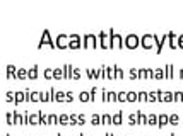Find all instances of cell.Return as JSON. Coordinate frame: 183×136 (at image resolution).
Instances as JSON below:
<instances>
[{
  "label": "cell",
  "mask_w": 183,
  "mask_h": 136,
  "mask_svg": "<svg viewBox=\"0 0 183 136\" xmlns=\"http://www.w3.org/2000/svg\"><path fill=\"white\" fill-rule=\"evenodd\" d=\"M14 123L16 124H24V117L19 114L17 110H14Z\"/></svg>",
  "instance_id": "22"
},
{
  "label": "cell",
  "mask_w": 183,
  "mask_h": 136,
  "mask_svg": "<svg viewBox=\"0 0 183 136\" xmlns=\"http://www.w3.org/2000/svg\"><path fill=\"white\" fill-rule=\"evenodd\" d=\"M140 46V38L137 36V34H128L125 38V48H128V49H135V48Z\"/></svg>",
  "instance_id": "4"
},
{
  "label": "cell",
  "mask_w": 183,
  "mask_h": 136,
  "mask_svg": "<svg viewBox=\"0 0 183 136\" xmlns=\"http://www.w3.org/2000/svg\"><path fill=\"white\" fill-rule=\"evenodd\" d=\"M123 46H125V39L113 29H109V49H123Z\"/></svg>",
  "instance_id": "1"
},
{
  "label": "cell",
  "mask_w": 183,
  "mask_h": 136,
  "mask_svg": "<svg viewBox=\"0 0 183 136\" xmlns=\"http://www.w3.org/2000/svg\"><path fill=\"white\" fill-rule=\"evenodd\" d=\"M72 78H74V66L69 63L63 66V80H72Z\"/></svg>",
  "instance_id": "8"
},
{
  "label": "cell",
  "mask_w": 183,
  "mask_h": 136,
  "mask_svg": "<svg viewBox=\"0 0 183 136\" xmlns=\"http://www.w3.org/2000/svg\"><path fill=\"white\" fill-rule=\"evenodd\" d=\"M7 136H10V134H7Z\"/></svg>",
  "instance_id": "51"
},
{
  "label": "cell",
  "mask_w": 183,
  "mask_h": 136,
  "mask_svg": "<svg viewBox=\"0 0 183 136\" xmlns=\"http://www.w3.org/2000/svg\"><path fill=\"white\" fill-rule=\"evenodd\" d=\"M91 124H92V126H99V124H101V116L92 114V117H91Z\"/></svg>",
  "instance_id": "25"
},
{
  "label": "cell",
  "mask_w": 183,
  "mask_h": 136,
  "mask_svg": "<svg viewBox=\"0 0 183 136\" xmlns=\"http://www.w3.org/2000/svg\"><path fill=\"white\" fill-rule=\"evenodd\" d=\"M65 93H67V102H72V100H74V93L70 92V90H69V92H65Z\"/></svg>",
  "instance_id": "40"
},
{
  "label": "cell",
  "mask_w": 183,
  "mask_h": 136,
  "mask_svg": "<svg viewBox=\"0 0 183 136\" xmlns=\"http://www.w3.org/2000/svg\"><path fill=\"white\" fill-rule=\"evenodd\" d=\"M69 121H70V117L67 114H62V116H58V124H63V126H69Z\"/></svg>",
  "instance_id": "20"
},
{
  "label": "cell",
  "mask_w": 183,
  "mask_h": 136,
  "mask_svg": "<svg viewBox=\"0 0 183 136\" xmlns=\"http://www.w3.org/2000/svg\"><path fill=\"white\" fill-rule=\"evenodd\" d=\"M69 41H70V38L67 34H60L57 38V41H55V44H57L58 49H67L69 48Z\"/></svg>",
  "instance_id": "6"
},
{
  "label": "cell",
  "mask_w": 183,
  "mask_h": 136,
  "mask_svg": "<svg viewBox=\"0 0 183 136\" xmlns=\"http://www.w3.org/2000/svg\"><path fill=\"white\" fill-rule=\"evenodd\" d=\"M79 100L81 102H91V92H81L79 93Z\"/></svg>",
  "instance_id": "16"
},
{
  "label": "cell",
  "mask_w": 183,
  "mask_h": 136,
  "mask_svg": "<svg viewBox=\"0 0 183 136\" xmlns=\"http://www.w3.org/2000/svg\"><path fill=\"white\" fill-rule=\"evenodd\" d=\"M99 46L103 48V49H108L109 48V41H108V32H105V31H103V32H99Z\"/></svg>",
  "instance_id": "10"
},
{
  "label": "cell",
  "mask_w": 183,
  "mask_h": 136,
  "mask_svg": "<svg viewBox=\"0 0 183 136\" xmlns=\"http://www.w3.org/2000/svg\"><path fill=\"white\" fill-rule=\"evenodd\" d=\"M81 136H84V134H81Z\"/></svg>",
  "instance_id": "53"
},
{
  "label": "cell",
  "mask_w": 183,
  "mask_h": 136,
  "mask_svg": "<svg viewBox=\"0 0 183 136\" xmlns=\"http://www.w3.org/2000/svg\"><path fill=\"white\" fill-rule=\"evenodd\" d=\"M111 121H113V116H109V114L101 116V124H111Z\"/></svg>",
  "instance_id": "24"
},
{
  "label": "cell",
  "mask_w": 183,
  "mask_h": 136,
  "mask_svg": "<svg viewBox=\"0 0 183 136\" xmlns=\"http://www.w3.org/2000/svg\"><path fill=\"white\" fill-rule=\"evenodd\" d=\"M118 102H127V92H120V93H118Z\"/></svg>",
  "instance_id": "32"
},
{
  "label": "cell",
  "mask_w": 183,
  "mask_h": 136,
  "mask_svg": "<svg viewBox=\"0 0 183 136\" xmlns=\"http://www.w3.org/2000/svg\"><path fill=\"white\" fill-rule=\"evenodd\" d=\"M43 75H45L46 80H52V78H53V68H46V70L43 72Z\"/></svg>",
  "instance_id": "27"
},
{
  "label": "cell",
  "mask_w": 183,
  "mask_h": 136,
  "mask_svg": "<svg viewBox=\"0 0 183 136\" xmlns=\"http://www.w3.org/2000/svg\"><path fill=\"white\" fill-rule=\"evenodd\" d=\"M130 78H132V80H135V78H139V72H137L135 68H132V70H130Z\"/></svg>",
  "instance_id": "33"
},
{
  "label": "cell",
  "mask_w": 183,
  "mask_h": 136,
  "mask_svg": "<svg viewBox=\"0 0 183 136\" xmlns=\"http://www.w3.org/2000/svg\"><path fill=\"white\" fill-rule=\"evenodd\" d=\"M163 99H164V100H171L173 97H171V93H170V92H166V93H164V97H163Z\"/></svg>",
  "instance_id": "45"
},
{
  "label": "cell",
  "mask_w": 183,
  "mask_h": 136,
  "mask_svg": "<svg viewBox=\"0 0 183 136\" xmlns=\"http://www.w3.org/2000/svg\"><path fill=\"white\" fill-rule=\"evenodd\" d=\"M154 76H156V78H163V72L161 70H157V72L154 73Z\"/></svg>",
  "instance_id": "47"
},
{
  "label": "cell",
  "mask_w": 183,
  "mask_h": 136,
  "mask_svg": "<svg viewBox=\"0 0 183 136\" xmlns=\"http://www.w3.org/2000/svg\"><path fill=\"white\" fill-rule=\"evenodd\" d=\"M106 80H117V66H105Z\"/></svg>",
  "instance_id": "9"
},
{
  "label": "cell",
  "mask_w": 183,
  "mask_h": 136,
  "mask_svg": "<svg viewBox=\"0 0 183 136\" xmlns=\"http://www.w3.org/2000/svg\"><path fill=\"white\" fill-rule=\"evenodd\" d=\"M81 78V72H79V68H74V78L72 80H79Z\"/></svg>",
  "instance_id": "37"
},
{
  "label": "cell",
  "mask_w": 183,
  "mask_h": 136,
  "mask_svg": "<svg viewBox=\"0 0 183 136\" xmlns=\"http://www.w3.org/2000/svg\"><path fill=\"white\" fill-rule=\"evenodd\" d=\"M70 124H77V116H75V114L70 116Z\"/></svg>",
  "instance_id": "42"
},
{
  "label": "cell",
  "mask_w": 183,
  "mask_h": 136,
  "mask_svg": "<svg viewBox=\"0 0 183 136\" xmlns=\"http://www.w3.org/2000/svg\"><path fill=\"white\" fill-rule=\"evenodd\" d=\"M166 76H168V78L171 76V66H166Z\"/></svg>",
  "instance_id": "48"
},
{
  "label": "cell",
  "mask_w": 183,
  "mask_h": 136,
  "mask_svg": "<svg viewBox=\"0 0 183 136\" xmlns=\"http://www.w3.org/2000/svg\"><path fill=\"white\" fill-rule=\"evenodd\" d=\"M137 116H139V123L140 124H147V117H145V116H142L140 112H137Z\"/></svg>",
  "instance_id": "35"
},
{
  "label": "cell",
  "mask_w": 183,
  "mask_h": 136,
  "mask_svg": "<svg viewBox=\"0 0 183 136\" xmlns=\"http://www.w3.org/2000/svg\"><path fill=\"white\" fill-rule=\"evenodd\" d=\"M39 121H41V114H31L27 116V124H33V126H36V124H39Z\"/></svg>",
  "instance_id": "11"
},
{
  "label": "cell",
  "mask_w": 183,
  "mask_h": 136,
  "mask_svg": "<svg viewBox=\"0 0 183 136\" xmlns=\"http://www.w3.org/2000/svg\"><path fill=\"white\" fill-rule=\"evenodd\" d=\"M147 93H145V92H139V100H147Z\"/></svg>",
  "instance_id": "39"
},
{
  "label": "cell",
  "mask_w": 183,
  "mask_h": 136,
  "mask_svg": "<svg viewBox=\"0 0 183 136\" xmlns=\"http://www.w3.org/2000/svg\"><path fill=\"white\" fill-rule=\"evenodd\" d=\"M16 78H17V80H24V78H27V70H26V68H19L17 73H16Z\"/></svg>",
  "instance_id": "14"
},
{
  "label": "cell",
  "mask_w": 183,
  "mask_h": 136,
  "mask_svg": "<svg viewBox=\"0 0 183 136\" xmlns=\"http://www.w3.org/2000/svg\"><path fill=\"white\" fill-rule=\"evenodd\" d=\"M156 93H149V99H147V100H151V102H154V100H156Z\"/></svg>",
  "instance_id": "44"
},
{
  "label": "cell",
  "mask_w": 183,
  "mask_h": 136,
  "mask_svg": "<svg viewBox=\"0 0 183 136\" xmlns=\"http://www.w3.org/2000/svg\"><path fill=\"white\" fill-rule=\"evenodd\" d=\"M96 92H98V89H96V87H92V89H91V102L96 100Z\"/></svg>",
  "instance_id": "36"
},
{
  "label": "cell",
  "mask_w": 183,
  "mask_h": 136,
  "mask_svg": "<svg viewBox=\"0 0 183 136\" xmlns=\"http://www.w3.org/2000/svg\"><path fill=\"white\" fill-rule=\"evenodd\" d=\"M170 123L171 124H178V116H174V114L170 116Z\"/></svg>",
  "instance_id": "38"
},
{
  "label": "cell",
  "mask_w": 183,
  "mask_h": 136,
  "mask_svg": "<svg viewBox=\"0 0 183 136\" xmlns=\"http://www.w3.org/2000/svg\"><path fill=\"white\" fill-rule=\"evenodd\" d=\"M135 100H139V93L127 92V102H135Z\"/></svg>",
  "instance_id": "21"
},
{
  "label": "cell",
  "mask_w": 183,
  "mask_h": 136,
  "mask_svg": "<svg viewBox=\"0 0 183 136\" xmlns=\"http://www.w3.org/2000/svg\"><path fill=\"white\" fill-rule=\"evenodd\" d=\"M69 38H70L69 49H79V48H82V41H81V36H79V34H72Z\"/></svg>",
  "instance_id": "5"
},
{
  "label": "cell",
  "mask_w": 183,
  "mask_h": 136,
  "mask_svg": "<svg viewBox=\"0 0 183 136\" xmlns=\"http://www.w3.org/2000/svg\"><path fill=\"white\" fill-rule=\"evenodd\" d=\"M105 102H118V93L117 92H106V100Z\"/></svg>",
  "instance_id": "17"
},
{
  "label": "cell",
  "mask_w": 183,
  "mask_h": 136,
  "mask_svg": "<svg viewBox=\"0 0 183 136\" xmlns=\"http://www.w3.org/2000/svg\"><path fill=\"white\" fill-rule=\"evenodd\" d=\"M117 78H123V70L117 66Z\"/></svg>",
  "instance_id": "41"
},
{
  "label": "cell",
  "mask_w": 183,
  "mask_h": 136,
  "mask_svg": "<svg viewBox=\"0 0 183 136\" xmlns=\"http://www.w3.org/2000/svg\"><path fill=\"white\" fill-rule=\"evenodd\" d=\"M122 121H123V112L120 110L118 114L113 116V121H111V124H115V126H120V124H122Z\"/></svg>",
  "instance_id": "13"
},
{
  "label": "cell",
  "mask_w": 183,
  "mask_h": 136,
  "mask_svg": "<svg viewBox=\"0 0 183 136\" xmlns=\"http://www.w3.org/2000/svg\"><path fill=\"white\" fill-rule=\"evenodd\" d=\"M152 39H154V36H151V34H145V36H142L140 38V46L144 48V49H151L152 48Z\"/></svg>",
  "instance_id": "7"
},
{
  "label": "cell",
  "mask_w": 183,
  "mask_h": 136,
  "mask_svg": "<svg viewBox=\"0 0 183 136\" xmlns=\"http://www.w3.org/2000/svg\"><path fill=\"white\" fill-rule=\"evenodd\" d=\"M171 136H173V134H171Z\"/></svg>",
  "instance_id": "54"
},
{
  "label": "cell",
  "mask_w": 183,
  "mask_h": 136,
  "mask_svg": "<svg viewBox=\"0 0 183 136\" xmlns=\"http://www.w3.org/2000/svg\"><path fill=\"white\" fill-rule=\"evenodd\" d=\"M57 123H58V116L50 114L48 116V123H46V124H57Z\"/></svg>",
  "instance_id": "28"
},
{
  "label": "cell",
  "mask_w": 183,
  "mask_h": 136,
  "mask_svg": "<svg viewBox=\"0 0 183 136\" xmlns=\"http://www.w3.org/2000/svg\"><path fill=\"white\" fill-rule=\"evenodd\" d=\"M77 136H81V134H77Z\"/></svg>",
  "instance_id": "52"
},
{
  "label": "cell",
  "mask_w": 183,
  "mask_h": 136,
  "mask_svg": "<svg viewBox=\"0 0 183 136\" xmlns=\"http://www.w3.org/2000/svg\"><path fill=\"white\" fill-rule=\"evenodd\" d=\"M14 93H16V100H14V104H16V106L26 100V93H24V92H14Z\"/></svg>",
  "instance_id": "15"
},
{
  "label": "cell",
  "mask_w": 183,
  "mask_h": 136,
  "mask_svg": "<svg viewBox=\"0 0 183 136\" xmlns=\"http://www.w3.org/2000/svg\"><path fill=\"white\" fill-rule=\"evenodd\" d=\"M128 121H130V124H137V123H139V116H137V114H130V116H128Z\"/></svg>",
  "instance_id": "29"
},
{
  "label": "cell",
  "mask_w": 183,
  "mask_h": 136,
  "mask_svg": "<svg viewBox=\"0 0 183 136\" xmlns=\"http://www.w3.org/2000/svg\"><path fill=\"white\" fill-rule=\"evenodd\" d=\"M170 123V116H157V126H166Z\"/></svg>",
  "instance_id": "18"
},
{
  "label": "cell",
  "mask_w": 183,
  "mask_h": 136,
  "mask_svg": "<svg viewBox=\"0 0 183 136\" xmlns=\"http://www.w3.org/2000/svg\"><path fill=\"white\" fill-rule=\"evenodd\" d=\"M55 100H57V102H63V100H65L67 102V93L65 92H57V93H55Z\"/></svg>",
  "instance_id": "23"
},
{
  "label": "cell",
  "mask_w": 183,
  "mask_h": 136,
  "mask_svg": "<svg viewBox=\"0 0 183 136\" xmlns=\"http://www.w3.org/2000/svg\"><path fill=\"white\" fill-rule=\"evenodd\" d=\"M38 65H34V66L33 68H29V70H27V78H29V80H36V78H38Z\"/></svg>",
  "instance_id": "12"
},
{
  "label": "cell",
  "mask_w": 183,
  "mask_h": 136,
  "mask_svg": "<svg viewBox=\"0 0 183 136\" xmlns=\"http://www.w3.org/2000/svg\"><path fill=\"white\" fill-rule=\"evenodd\" d=\"M5 117H7V124H9V126L16 124V123H14V114H12V112H7V116H5Z\"/></svg>",
  "instance_id": "30"
},
{
  "label": "cell",
  "mask_w": 183,
  "mask_h": 136,
  "mask_svg": "<svg viewBox=\"0 0 183 136\" xmlns=\"http://www.w3.org/2000/svg\"><path fill=\"white\" fill-rule=\"evenodd\" d=\"M53 78L55 80H62L63 78V68H55L53 70Z\"/></svg>",
  "instance_id": "19"
},
{
  "label": "cell",
  "mask_w": 183,
  "mask_h": 136,
  "mask_svg": "<svg viewBox=\"0 0 183 136\" xmlns=\"http://www.w3.org/2000/svg\"><path fill=\"white\" fill-rule=\"evenodd\" d=\"M178 41H180V46L183 48V36H180V39H178Z\"/></svg>",
  "instance_id": "49"
},
{
  "label": "cell",
  "mask_w": 183,
  "mask_h": 136,
  "mask_svg": "<svg viewBox=\"0 0 183 136\" xmlns=\"http://www.w3.org/2000/svg\"><path fill=\"white\" fill-rule=\"evenodd\" d=\"M147 124H157V116H154V114H151L147 117Z\"/></svg>",
  "instance_id": "31"
},
{
  "label": "cell",
  "mask_w": 183,
  "mask_h": 136,
  "mask_svg": "<svg viewBox=\"0 0 183 136\" xmlns=\"http://www.w3.org/2000/svg\"><path fill=\"white\" fill-rule=\"evenodd\" d=\"M139 78H147L145 76V70H139Z\"/></svg>",
  "instance_id": "43"
},
{
  "label": "cell",
  "mask_w": 183,
  "mask_h": 136,
  "mask_svg": "<svg viewBox=\"0 0 183 136\" xmlns=\"http://www.w3.org/2000/svg\"><path fill=\"white\" fill-rule=\"evenodd\" d=\"M105 136H113V134H111V133H106V134Z\"/></svg>",
  "instance_id": "50"
},
{
  "label": "cell",
  "mask_w": 183,
  "mask_h": 136,
  "mask_svg": "<svg viewBox=\"0 0 183 136\" xmlns=\"http://www.w3.org/2000/svg\"><path fill=\"white\" fill-rule=\"evenodd\" d=\"M98 46L99 44H98L96 34H86L82 38V48H86V49H96Z\"/></svg>",
  "instance_id": "2"
},
{
  "label": "cell",
  "mask_w": 183,
  "mask_h": 136,
  "mask_svg": "<svg viewBox=\"0 0 183 136\" xmlns=\"http://www.w3.org/2000/svg\"><path fill=\"white\" fill-rule=\"evenodd\" d=\"M145 76H151V78H152V76H154V72H152V70H145Z\"/></svg>",
  "instance_id": "46"
},
{
  "label": "cell",
  "mask_w": 183,
  "mask_h": 136,
  "mask_svg": "<svg viewBox=\"0 0 183 136\" xmlns=\"http://www.w3.org/2000/svg\"><path fill=\"white\" fill-rule=\"evenodd\" d=\"M45 44H48L52 49H55L57 48V44H55V41H52V38H50V31L48 29H45L43 34H41V41L38 42V49H41V48L45 46Z\"/></svg>",
  "instance_id": "3"
},
{
  "label": "cell",
  "mask_w": 183,
  "mask_h": 136,
  "mask_svg": "<svg viewBox=\"0 0 183 136\" xmlns=\"http://www.w3.org/2000/svg\"><path fill=\"white\" fill-rule=\"evenodd\" d=\"M41 100V92H31V102H39Z\"/></svg>",
  "instance_id": "26"
},
{
  "label": "cell",
  "mask_w": 183,
  "mask_h": 136,
  "mask_svg": "<svg viewBox=\"0 0 183 136\" xmlns=\"http://www.w3.org/2000/svg\"><path fill=\"white\" fill-rule=\"evenodd\" d=\"M77 124H79V126H84V124H86V117H84L82 114L77 116Z\"/></svg>",
  "instance_id": "34"
},
{
  "label": "cell",
  "mask_w": 183,
  "mask_h": 136,
  "mask_svg": "<svg viewBox=\"0 0 183 136\" xmlns=\"http://www.w3.org/2000/svg\"><path fill=\"white\" fill-rule=\"evenodd\" d=\"M113 136H115V134H113Z\"/></svg>",
  "instance_id": "55"
}]
</instances>
